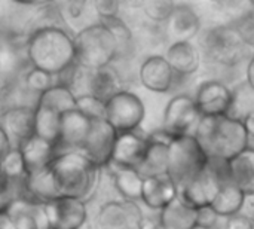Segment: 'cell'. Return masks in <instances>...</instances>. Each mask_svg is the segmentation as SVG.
I'll list each match as a JSON object with an SVG mask.
<instances>
[{"mask_svg": "<svg viewBox=\"0 0 254 229\" xmlns=\"http://www.w3.org/2000/svg\"><path fill=\"white\" fill-rule=\"evenodd\" d=\"M27 58L33 69L52 76L63 75L76 64L73 37L57 25L40 27L28 39Z\"/></svg>", "mask_w": 254, "mask_h": 229, "instance_id": "cell-1", "label": "cell"}, {"mask_svg": "<svg viewBox=\"0 0 254 229\" xmlns=\"http://www.w3.org/2000/svg\"><path fill=\"white\" fill-rule=\"evenodd\" d=\"M100 170L80 151L60 152L49 165L58 197L74 198L83 203L94 194Z\"/></svg>", "mask_w": 254, "mask_h": 229, "instance_id": "cell-2", "label": "cell"}, {"mask_svg": "<svg viewBox=\"0 0 254 229\" xmlns=\"http://www.w3.org/2000/svg\"><path fill=\"white\" fill-rule=\"evenodd\" d=\"M193 136L210 161L229 162L250 148L244 124L228 115L201 118Z\"/></svg>", "mask_w": 254, "mask_h": 229, "instance_id": "cell-3", "label": "cell"}, {"mask_svg": "<svg viewBox=\"0 0 254 229\" xmlns=\"http://www.w3.org/2000/svg\"><path fill=\"white\" fill-rule=\"evenodd\" d=\"M73 42L76 49V64L88 70L109 67L119 54L115 36L103 22L82 28L74 36Z\"/></svg>", "mask_w": 254, "mask_h": 229, "instance_id": "cell-4", "label": "cell"}, {"mask_svg": "<svg viewBox=\"0 0 254 229\" xmlns=\"http://www.w3.org/2000/svg\"><path fill=\"white\" fill-rule=\"evenodd\" d=\"M210 159L202 151L193 134L176 137L168 146V167L167 176L179 191L201 174Z\"/></svg>", "mask_w": 254, "mask_h": 229, "instance_id": "cell-5", "label": "cell"}, {"mask_svg": "<svg viewBox=\"0 0 254 229\" xmlns=\"http://www.w3.org/2000/svg\"><path fill=\"white\" fill-rule=\"evenodd\" d=\"M229 182L228 162L210 161L207 168L179 191V198L195 210L210 209L223 183Z\"/></svg>", "mask_w": 254, "mask_h": 229, "instance_id": "cell-6", "label": "cell"}, {"mask_svg": "<svg viewBox=\"0 0 254 229\" xmlns=\"http://www.w3.org/2000/svg\"><path fill=\"white\" fill-rule=\"evenodd\" d=\"M201 43L204 54L210 61L226 67L240 64L250 52L232 24L210 28Z\"/></svg>", "mask_w": 254, "mask_h": 229, "instance_id": "cell-7", "label": "cell"}, {"mask_svg": "<svg viewBox=\"0 0 254 229\" xmlns=\"http://www.w3.org/2000/svg\"><path fill=\"white\" fill-rule=\"evenodd\" d=\"M146 109L138 95L131 91H121L106 103V121L121 133L137 131L144 119Z\"/></svg>", "mask_w": 254, "mask_h": 229, "instance_id": "cell-8", "label": "cell"}, {"mask_svg": "<svg viewBox=\"0 0 254 229\" xmlns=\"http://www.w3.org/2000/svg\"><path fill=\"white\" fill-rule=\"evenodd\" d=\"M201 115L196 109L193 97L188 94H180L173 97L164 112L162 130L171 137L190 136L195 133Z\"/></svg>", "mask_w": 254, "mask_h": 229, "instance_id": "cell-9", "label": "cell"}, {"mask_svg": "<svg viewBox=\"0 0 254 229\" xmlns=\"http://www.w3.org/2000/svg\"><path fill=\"white\" fill-rule=\"evenodd\" d=\"M94 229H144V216L134 201H109L100 207Z\"/></svg>", "mask_w": 254, "mask_h": 229, "instance_id": "cell-10", "label": "cell"}, {"mask_svg": "<svg viewBox=\"0 0 254 229\" xmlns=\"http://www.w3.org/2000/svg\"><path fill=\"white\" fill-rule=\"evenodd\" d=\"M193 100L201 118L225 116L232 107L234 92L220 80H207L199 85Z\"/></svg>", "mask_w": 254, "mask_h": 229, "instance_id": "cell-11", "label": "cell"}, {"mask_svg": "<svg viewBox=\"0 0 254 229\" xmlns=\"http://www.w3.org/2000/svg\"><path fill=\"white\" fill-rule=\"evenodd\" d=\"M116 139L118 133L106 119L92 121L91 131L80 152L85 153L98 168L109 167Z\"/></svg>", "mask_w": 254, "mask_h": 229, "instance_id": "cell-12", "label": "cell"}, {"mask_svg": "<svg viewBox=\"0 0 254 229\" xmlns=\"http://www.w3.org/2000/svg\"><path fill=\"white\" fill-rule=\"evenodd\" d=\"M147 148V136L140 134L138 130L131 133H121L118 134L109 167L137 170L146 156Z\"/></svg>", "mask_w": 254, "mask_h": 229, "instance_id": "cell-13", "label": "cell"}, {"mask_svg": "<svg viewBox=\"0 0 254 229\" xmlns=\"http://www.w3.org/2000/svg\"><path fill=\"white\" fill-rule=\"evenodd\" d=\"M51 229H80L86 222V204L74 198H57L45 203Z\"/></svg>", "mask_w": 254, "mask_h": 229, "instance_id": "cell-14", "label": "cell"}, {"mask_svg": "<svg viewBox=\"0 0 254 229\" xmlns=\"http://www.w3.org/2000/svg\"><path fill=\"white\" fill-rule=\"evenodd\" d=\"M3 209L16 229H51L45 204L42 203L30 198H15Z\"/></svg>", "mask_w": 254, "mask_h": 229, "instance_id": "cell-15", "label": "cell"}, {"mask_svg": "<svg viewBox=\"0 0 254 229\" xmlns=\"http://www.w3.org/2000/svg\"><path fill=\"white\" fill-rule=\"evenodd\" d=\"M138 76H140L141 85L146 89H149L152 92L164 94V92H170L173 89L176 77L179 75H176V72L171 69V66L165 60V57L152 55L143 61Z\"/></svg>", "mask_w": 254, "mask_h": 229, "instance_id": "cell-16", "label": "cell"}, {"mask_svg": "<svg viewBox=\"0 0 254 229\" xmlns=\"http://www.w3.org/2000/svg\"><path fill=\"white\" fill-rule=\"evenodd\" d=\"M92 121L80 113L77 109L65 112L61 115V134L58 142V149L68 151H82L88 134L91 131Z\"/></svg>", "mask_w": 254, "mask_h": 229, "instance_id": "cell-17", "label": "cell"}, {"mask_svg": "<svg viewBox=\"0 0 254 229\" xmlns=\"http://www.w3.org/2000/svg\"><path fill=\"white\" fill-rule=\"evenodd\" d=\"M0 127L18 148L34 136V107L13 106L0 115Z\"/></svg>", "mask_w": 254, "mask_h": 229, "instance_id": "cell-18", "label": "cell"}, {"mask_svg": "<svg viewBox=\"0 0 254 229\" xmlns=\"http://www.w3.org/2000/svg\"><path fill=\"white\" fill-rule=\"evenodd\" d=\"M18 149L22 155L27 176L46 170L51 165V162L55 159V156L58 155L57 146H54L36 136H33L31 139L24 142Z\"/></svg>", "mask_w": 254, "mask_h": 229, "instance_id": "cell-19", "label": "cell"}, {"mask_svg": "<svg viewBox=\"0 0 254 229\" xmlns=\"http://www.w3.org/2000/svg\"><path fill=\"white\" fill-rule=\"evenodd\" d=\"M177 197V188L168 176L149 177L143 182L141 201L152 210L161 212Z\"/></svg>", "mask_w": 254, "mask_h": 229, "instance_id": "cell-20", "label": "cell"}, {"mask_svg": "<svg viewBox=\"0 0 254 229\" xmlns=\"http://www.w3.org/2000/svg\"><path fill=\"white\" fill-rule=\"evenodd\" d=\"M168 34L176 42H190L201 28V21L196 12L188 4H176L171 18L167 21Z\"/></svg>", "mask_w": 254, "mask_h": 229, "instance_id": "cell-21", "label": "cell"}, {"mask_svg": "<svg viewBox=\"0 0 254 229\" xmlns=\"http://www.w3.org/2000/svg\"><path fill=\"white\" fill-rule=\"evenodd\" d=\"M165 60L179 76H190L198 72L201 54L190 42H176L167 49Z\"/></svg>", "mask_w": 254, "mask_h": 229, "instance_id": "cell-22", "label": "cell"}, {"mask_svg": "<svg viewBox=\"0 0 254 229\" xmlns=\"http://www.w3.org/2000/svg\"><path fill=\"white\" fill-rule=\"evenodd\" d=\"M229 182L240 188L246 197H254V148H247L228 162Z\"/></svg>", "mask_w": 254, "mask_h": 229, "instance_id": "cell-23", "label": "cell"}, {"mask_svg": "<svg viewBox=\"0 0 254 229\" xmlns=\"http://www.w3.org/2000/svg\"><path fill=\"white\" fill-rule=\"evenodd\" d=\"M199 224V210L185 204L179 197L159 212L161 229H192Z\"/></svg>", "mask_w": 254, "mask_h": 229, "instance_id": "cell-24", "label": "cell"}, {"mask_svg": "<svg viewBox=\"0 0 254 229\" xmlns=\"http://www.w3.org/2000/svg\"><path fill=\"white\" fill-rule=\"evenodd\" d=\"M246 201H247L246 194L240 188H237L234 183L228 182V183L222 185L220 192L216 197V200L210 209L217 218L229 219L235 215L243 213V210L246 207Z\"/></svg>", "mask_w": 254, "mask_h": 229, "instance_id": "cell-25", "label": "cell"}, {"mask_svg": "<svg viewBox=\"0 0 254 229\" xmlns=\"http://www.w3.org/2000/svg\"><path fill=\"white\" fill-rule=\"evenodd\" d=\"M61 134V113L34 104V136L57 146Z\"/></svg>", "mask_w": 254, "mask_h": 229, "instance_id": "cell-26", "label": "cell"}, {"mask_svg": "<svg viewBox=\"0 0 254 229\" xmlns=\"http://www.w3.org/2000/svg\"><path fill=\"white\" fill-rule=\"evenodd\" d=\"M149 140V148L146 152V156L140 167L137 168V173L143 179L149 177H159V176H167V167H168V146L167 143L162 142H155Z\"/></svg>", "mask_w": 254, "mask_h": 229, "instance_id": "cell-27", "label": "cell"}, {"mask_svg": "<svg viewBox=\"0 0 254 229\" xmlns=\"http://www.w3.org/2000/svg\"><path fill=\"white\" fill-rule=\"evenodd\" d=\"M22 185H24L25 191L30 194V200H33V201L45 204V203L60 198L57 194L52 176L49 173V167L40 173L27 176L25 180L22 182Z\"/></svg>", "mask_w": 254, "mask_h": 229, "instance_id": "cell-28", "label": "cell"}, {"mask_svg": "<svg viewBox=\"0 0 254 229\" xmlns=\"http://www.w3.org/2000/svg\"><path fill=\"white\" fill-rule=\"evenodd\" d=\"M113 182L116 191L127 201H141L143 182L144 179L131 168H116L113 167Z\"/></svg>", "mask_w": 254, "mask_h": 229, "instance_id": "cell-29", "label": "cell"}, {"mask_svg": "<svg viewBox=\"0 0 254 229\" xmlns=\"http://www.w3.org/2000/svg\"><path fill=\"white\" fill-rule=\"evenodd\" d=\"M36 104L54 109L63 115L65 112L76 109V95L68 86L58 83V85H54L52 88H49L48 91H45L43 94H40L37 97Z\"/></svg>", "mask_w": 254, "mask_h": 229, "instance_id": "cell-30", "label": "cell"}, {"mask_svg": "<svg viewBox=\"0 0 254 229\" xmlns=\"http://www.w3.org/2000/svg\"><path fill=\"white\" fill-rule=\"evenodd\" d=\"M232 92L234 101L228 116L243 122L250 113H254V91L247 82H244L237 89H232Z\"/></svg>", "mask_w": 254, "mask_h": 229, "instance_id": "cell-31", "label": "cell"}, {"mask_svg": "<svg viewBox=\"0 0 254 229\" xmlns=\"http://www.w3.org/2000/svg\"><path fill=\"white\" fill-rule=\"evenodd\" d=\"M0 170L3 173V176L10 182H16L21 180L24 182L27 177V171H25V165H24V159L22 155L19 152L18 148H13L1 161H0Z\"/></svg>", "mask_w": 254, "mask_h": 229, "instance_id": "cell-32", "label": "cell"}, {"mask_svg": "<svg viewBox=\"0 0 254 229\" xmlns=\"http://www.w3.org/2000/svg\"><path fill=\"white\" fill-rule=\"evenodd\" d=\"M76 109L83 113L91 121L106 119V103L92 97V95H79L76 97Z\"/></svg>", "mask_w": 254, "mask_h": 229, "instance_id": "cell-33", "label": "cell"}, {"mask_svg": "<svg viewBox=\"0 0 254 229\" xmlns=\"http://www.w3.org/2000/svg\"><path fill=\"white\" fill-rule=\"evenodd\" d=\"M100 22H103V24L112 31V34L115 36V39H116V42H118L119 52H121L122 49H128V48L131 46L132 33H131L129 27H128L119 16L101 19Z\"/></svg>", "mask_w": 254, "mask_h": 229, "instance_id": "cell-34", "label": "cell"}, {"mask_svg": "<svg viewBox=\"0 0 254 229\" xmlns=\"http://www.w3.org/2000/svg\"><path fill=\"white\" fill-rule=\"evenodd\" d=\"M143 10L144 15L155 21V22H164L168 21L176 9V3L173 1H167V0H155V1H147L143 3Z\"/></svg>", "mask_w": 254, "mask_h": 229, "instance_id": "cell-35", "label": "cell"}, {"mask_svg": "<svg viewBox=\"0 0 254 229\" xmlns=\"http://www.w3.org/2000/svg\"><path fill=\"white\" fill-rule=\"evenodd\" d=\"M232 25L238 31L246 46L254 51V7L250 10H246L243 15H240Z\"/></svg>", "mask_w": 254, "mask_h": 229, "instance_id": "cell-36", "label": "cell"}, {"mask_svg": "<svg viewBox=\"0 0 254 229\" xmlns=\"http://www.w3.org/2000/svg\"><path fill=\"white\" fill-rule=\"evenodd\" d=\"M52 79L54 76L46 73V72H42V70H37V69H31L27 75H25V86L28 91L31 92H36V94H43L45 91H48L49 88L54 86L52 83Z\"/></svg>", "mask_w": 254, "mask_h": 229, "instance_id": "cell-37", "label": "cell"}, {"mask_svg": "<svg viewBox=\"0 0 254 229\" xmlns=\"http://www.w3.org/2000/svg\"><path fill=\"white\" fill-rule=\"evenodd\" d=\"M94 7L101 19H107V18L118 16L121 3L115 1V0H97V1H94Z\"/></svg>", "mask_w": 254, "mask_h": 229, "instance_id": "cell-38", "label": "cell"}, {"mask_svg": "<svg viewBox=\"0 0 254 229\" xmlns=\"http://www.w3.org/2000/svg\"><path fill=\"white\" fill-rule=\"evenodd\" d=\"M18 66V55L9 46L0 49V73H10Z\"/></svg>", "mask_w": 254, "mask_h": 229, "instance_id": "cell-39", "label": "cell"}, {"mask_svg": "<svg viewBox=\"0 0 254 229\" xmlns=\"http://www.w3.org/2000/svg\"><path fill=\"white\" fill-rule=\"evenodd\" d=\"M225 229H254V221L244 213H240L226 221Z\"/></svg>", "mask_w": 254, "mask_h": 229, "instance_id": "cell-40", "label": "cell"}, {"mask_svg": "<svg viewBox=\"0 0 254 229\" xmlns=\"http://www.w3.org/2000/svg\"><path fill=\"white\" fill-rule=\"evenodd\" d=\"M12 142L9 139V136L6 134V131L0 127V161L12 151Z\"/></svg>", "mask_w": 254, "mask_h": 229, "instance_id": "cell-41", "label": "cell"}, {"mask_svg": "<svg viewBox=\"0 0 254 229\" xmlns=\"http://www.w3.org/2000/svg\"><path fill=\"white\" fill-rule=\"evenodd\" d=\"M85 6H86L85 1H70V3H67V13L71 18H77L83 13Z\"/></svg>", "mask_w": 254, "mask_h": 229, "instance_id": "cell-42", "label": "cell"}, {"mask_svg": "<svg viewBox=\"0 0 254 229\" xmlns=\"http://www.w3.org/2000/svg\"><path fill=\"white\" fill-rule=\"evenodd\" d=\"M246 82L249 83V86L254 91V55L250 57L249 64H247V70H246Z\"/></svg>", "mask_w": 254, "mask_h": 229, "instance_id": "cell-43", "label": "cell"}, {"mask_svg": "<svg viewBox=\"0 0 254 229\" xmlns=\"http://www.w3.org/2000/svg\"><path fill=\"white\" fill-rule=\"evenodd\" d=\"M0 229H16L9 215L4 212V209H0Z\"/></svg>", "mask_w": 254, "mask_h": 229, "instance_id": "cell-44", "label": "cell"}, {"mask_svg": "<svg viewBox=\"0 0 254 229\" xmlns=\"http://www.w3.org/2000/svg\"><path fill=\"white\" fill-rule=\"evenodd\" d=\"M246 131L249 134V139H254V113H250L244 121H243Z\"/></svg>", "mask_w": 254, "mask_h": 229, "instance_id": "cell-45", "label": "cell"}, {"mask_svg": "<svg viewBox=\"0 0 254 229\" xmlns=\"http://www.w3.org/2000/svg\"><path fill=\"white\" fill-rule=\"evenodd\" d=\"M7 188H9V180L3 176V173L0 170V195L4 194L7 191Z\"/></svg>", "mask_w": 254, "mask_h": 229, "instance_id": "cell-46", "label": "cell"}, {"mask_svg": "<svg viewBox=\"0 0 254 229\" xmlns=\"http://www.w3.org/2000/svg\"><path fill=\"white\" fill-rule=\"evenodd\" d=\"M192 229H211L210 227H207V225H201V224H198L195 228H192Z\"/></svg>", "mask_w": 254, "mask_h": 229, "instance_id": "cell-47", "label": "cell"}]
</instances>
